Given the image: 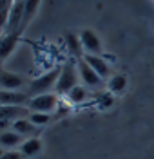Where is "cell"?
I'll return each mask as SVG.
<instances>
[{
    "instance_id": "6da1fadb",
    "label": "cell",
    "mask_w": 154,
    "mask_h": 159,
    "mask_svg": "<svg viewBox=\"0 0 154 159\" xmlns=\"http://www.w3.org/2000/svg\"><path fill=\"white\" fill-rule=\"evenodd\" d=\"M60 74H62V67H53L51 70L44 72L42 76L35 78L27 85V94L31 98H35V96H40V94H47L51 89H56Z\"/></svg>"
},
{
    "instance_id": "7a4b0ae2",
    "label": "cell",
    "mask_w": 154,
    "mask_h": 159,
    "mask_svg": "<svg viewBox=\"0 0 154 159\" xmlns=\"http://www.w3.org/2000/svg\"><path fill=\"white\" fill-rule=\"evenodd\" d=\"M78 80H80V72H78V67L76 63L72 61H65L62 65V74L60 80L56 83V94H69L74 87H78Z\"/></svg>"
},
{
    "instance_id": "3957f363",
    "label": "cell",
    "mask_w": 154,
    "mask_h": 159,
    "mask_svg": "<svg viewBox=\"0 0 154 159\" xmlns=\"http://www.w3.org/2000/svg\"><path fill=\"white\" fill-rule=\"evenodd\" d=\"M60 105L58 101V94H40V96H35L29 101V109L31 112H44V114H51L53 110H56V107Z\"/></svg>"
},
{
    "instance_id": "277c9868",
    "label": "cell",
    "mask_w": 154,
    "mask_h": 159,
    "mask_svg": "<svg viewBox=\"0 0 154 159\" xmlns=\"http://www.w3.org/2000/svg\"><path fill=\"white\" fill-rule=\"evenodd\" d=\"M76 67H78V72H80V80H82L87 87H100V85H102L103 78H100V76L94 72V69H92L83 58L76 60Z\"/></svg>"
},
{
    "instance_id": "5b68a950",
    "label": "cell",
    "mask_w": 154,
    "mask_h": 159,
    "mask_svg": "<svg viewBox=\"0 0 154 159\" xmlns=\"http://www.w3.org/2000/svg\"><path fill=\"white\" fill-rule=\"evenodd\" d=\"M80 42H82V47L85 51V54H100L102 52V42L98 38V34L94 31L83 29L80 33Z\"/></svg>"
},
{
    "instance_id": "8992f818",
    "label": "cell",
    "mask_w": 154,
    "mask_h": 159,
    "mask_svg": "<svg viewBox=\"0 0 154 159\" xmlns=\"http://www.w3.org/2000/svg\"><path fill=\"white\" fill-rule=\"evenodd\" d=\"M2 105H16V107H29L31 96L27 92H20V90H2L0 96Z\"/></svg>"
},
{
    "instance_id": "52a82bcc",
    "label": "cell",
    "mask_w": 154,
    "mask_h": 159,
    "mask_svg": "<svg viewBox=\"0 0 154 159\" xmlns=\"http://www.w3.org/2000/svg\"><path fill=\"white\" fill-rule=\"evenodd\" d=\"M31 116V109L29 107H16V105H2V114L0 118L7 119L11 123L18 121V119H26Z\"/></svg>"
},
{
    "instance_id": "ba28073f",
    "label": "cell",
    "mask_w": 154,
    "mask_h": 159,
    "mask_svg": "<svg viewBox=\"0 0 154 159\" xmlns=\"http://www.w3.org/2000/svg\"><path fill=\"white\" fill-rule=\"evenodd\" d=\"M26 87V78L11 70H2V90H20Z\"/></svg>"
},
{
    "instance_id": "9c48e42d",
    "label": "cell",
    "mask_w": 154,
    "mask_h": 159,
    "mask_svg": "<svg viewBox=\"0 0 154 159\" xmlns=\"http://www.w3.org/2000/svg\"><path fill=\"white\" fill-rule=\"evenodd\" d=\"M11 127H13V130L16 132V134H20L22 138H36L38 136V127L36 125H33L29 121V118L26 119H18V121H15V123H11Z\"/></svg>"
},
{
    "instance_id": "30bf717a",
    "label": "cell",
    "mask_w": 154,
    "mask_h": 159,
    "mask_svg": "<svg viewBox=\"0 0 154 159\" xmlns=\"http://www.w3.org/2000/svg\"><path fill=\"white\" fill-rule=\"evenodd\" d=\"M83 60H85L92 69H94V72H96L100 78H107V76H109V70H111L109 69V63H107L102 56H96V54H85Z\"/></svg>"
},
{
    "instance_id": "8fae6325",
    "label": "cell",
    "mask_w": 154,
    "mask_h": 159,
    "mask_svg": "<svg viewBox=\"0 0 154 159\" xmlns=\"http://www.w3.org/2000/svg\"><path fill=\"white\" fill-rule=\"evenodd\" d=\"M20 33H22V29L15 31V33H9V34H4V38H2V60H4V61H6L7 56L15 51L18 40H20Z\"/></svg>"
},
{
    "instance_id": "7c38bea8",
    "label": "cell",
    "mask_w": 154,
    "mask_h": 159,
    "mask_svg": "<svg viewBox=\"0 0 154 159\" xmlns=\"http://www.w3.org/2000/svg\"><path fill=\"white\" fill-rule=\"evenodd\" d=\"M26 139L22 138L20 134H16L15 130H6L2 136H0V145L4 147V148H13L15 150V147H18V145H22Z\"/></svg>"
},
{
    "instance_id": "4fadbf2b",
    "label": "cell",
    "mask_w": 154,
    "mask_h": 159,
    "mask_svg": "<svg viewBox=\"0 0 154 159\" xmlns=\"http://www.w3.org/2000/svg\"><path fill=\"white\" fill-rule=\"evenodd\" d=\"M40 150H42V141L38 138H29L20 145V152L26 157H33V156L40 154Z\"/></svg>"
},
{
    "instance_id": "5bb4252c",
    "label": "cell",
    "mask_w": 154,
    "mask_h": 159,
    "mask_svg": "<svg viewBox=\"0 0 154 159\" xmlns=\"http://www.w3.org/2000/svg\"><path fill=\"white\" fill-rule=\"evenodd\" d=\"M65 42H67L69 51H71L76 58H83L82 56L83 47H82V42H80V36H76V34H72V33H67V34H65Z\"/></svg>"
},
{
    "instance_id": "9a60e30c",
    "label": "cell",
    "mask_w": 154,
    "mask_h": 159,
    "mask_svg": "<svg viewBox=\"0 0 154 159\" xmlns=\"http://www.w3.org/2000/svg\"><path fill=\"white\" fill-rule=\"evenodd\" d=\"M38 6H40V0H24V24H22V29L26 27L27 22L33 20Z\"/></svg>"
},
{
    "instance_id": "2e32d148",
    "label": "cell",
    "mask_w": 154,
    "mask_h": 159,
    "mask_svg": "<svg viewBox=\"0 0 154 159\" xmlns=\"http://www.w3.org/2000/svg\"><path fill=\"white\" fill-rule=\"evenodd\" d=\"M125 85H127V78L122 76V74L113 76V78L109 80V90H111V92H122V90L125 89Z\"/></svg>"
},
{
    "instance_id": "e0dca14e",
    "label": "cell",
    "mask_w": 154,
    "mask_h": 159,
    "mask_svg": "<svg viewBox=\"0 0 154 159\" xmlns=\"http://www.w3.org/2000/svg\"><path fill=\"white\" fill-rule=\"evenodd\" d=\"M67 98H69V101H72V103H82L83 99L87 98V90H85V87L78 85V87H74V89L67 94Z\"/></svg>"
},
{
    "instance_id": "ac0fdd59",
    "label": "cell",
    "mask_w": 154,
    "mask_h": 159,
    "mask_svg": "<svg viewBox=\"0 0 154 159\" xmlns=\"http://www.w3.org/2000/svg\"><path fill=\"white\" fill-rule=\"evenodd\" d=\"M49 119H51V116L44 114V112H31V116H29V121L33 125H36V127H42V125L49 123Z\"/></svg>"
},
{
    "instance_id": "d6986e66",
    "label": "cell",
    "mask_w": 154,
    "mask_h": 159,
    "mask_svg": "<svg viewBox=\"0 0 154 159\" xmlns=\"http://www.w3.org/2000/svg\"><path fill=\"white\" fill-rule=\"evenodd\" d=\"M0 159H26V156L22 154L20 150H6L0 156Z\"/></svg>"
}]
</instances>
